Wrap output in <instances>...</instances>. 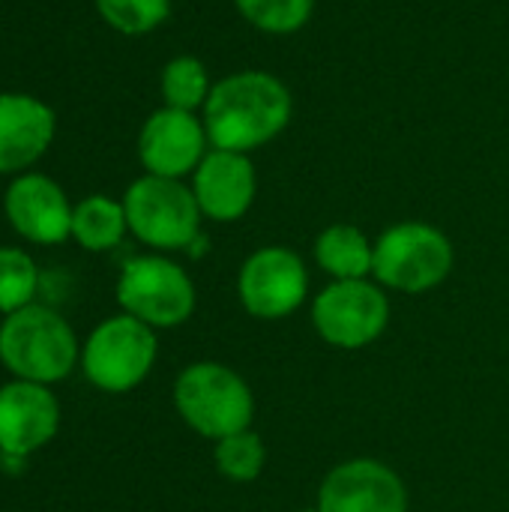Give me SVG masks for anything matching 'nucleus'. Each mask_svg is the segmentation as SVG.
Wrapping results in <instances>:
<instances>
[{"mask_svg":"<svg viewBox=\"0 0 509 512\" xmlns=\"http://www.w3.org/2000/svg\"><path fill=\"white\" fill-rule=\"evenodd\" d=\"M294 117L288 84L267 69H240L219 81L201 108V120L216 150L252 153L276 141Z\"/></svg>","mask_w":509,"mask_h":512,"instance_id":"1","label":"nucleus"},{"mask_svg":"<svg viewBox=\"0 0 509 512\" xmlns=\"http://www.w3.org/2000/svg\"><path fill=\"white\" fill-rule=\"evenodd\" d=\"M78 360L72 327L45 306H24L6 315L0 327V363L18 378L33 384L63 381Z\"/></svg>","mask_w":509,"mask_h":512,"instance_id":"2","label":"nucleus"},{"mask_svg":"<svg viewBox=\"0 0 509 512\" xmlns=\"http://www.w3.org/2000/svg\"><path fill=\"white\" fill-rule=\"evenodd\" d=\"M174 405L189 429L213 441L249 429L255 417L249 384L222 363L186 366L174 384Z\"/></svg>","mask_w":509,"mask_h":512,"instance_id":"3","label":"nucleus"},{"mask_svg":"<svg viewBox=\"0 0 509 512\" xmlns=\"http://www.w3.org/2000/svg\"><path fill=\"white\" fill-rule=\"evenodd\" d=\"M123 210L129 231L153 249H189L201 237L204 216L183 180L144 174L126 189Z\"/></svg>","mask_w":509,"mask_h":512,"instance_id":"4","label":"nucleus"},{"mask_svg":"<svg viewBox=\"0 0 509 512\" xmlns=\"http://www.w3.org/2000/svg\"><path fill=\"white\" fill-rule=\"evenodd\" d=\"M453 270L450 237L429 222H399L390 225L375 240L372 276L405 294H423L438 288Z\"/></svg>","mask_w":509,"mask_h":512,"instance_id":"5","label":"nucleus"},{"mask_svg":"<svg viewBox=\"0 0 509 512\" xmlns=\"http://www.w3.org/2000/svg\"><path fill=\"white\" fill-rule=\"evenodd\" d=\"M156 360L153 327L132 315H117L102 321L81 354L84 375L105 393H126L138 387Z\"/></svg>","mask_w":509,"mask_h":512,"instance_id":"6","label":"nucleus"},{"mask_svg":"<svg viewBox=\"0 0 509 512\" xmlns=\"http://www.w3.org/2000/svg\"><path fill=\"white\" fill-rule=\"evenodd\" d=\"M117 300L147 327H177L195 312V285L171 258L144 255L123 267Z\"/></svg>","mask_w":509,"mask_h":512,"instance_id":"7","label":"nucleus"},{"mask_svg":"<svg viewBox=\"0 0 509 512\" xmlns=\"http://www.w3.org/2000/svg\"><path fill=\"white\" fill-rule=\"evenodd\" d=\"M390 321V300L387 294L366 282L348 279L327 285L312 306V324L318 336L342 351H357L372 345Z\"/></svg>","mask_w":509,"mask_h":512,"instance_id":"8","label":"nucleus"},{"mask_svg":"<svg viewBox=\"0 0 509 512\" xmlns=\"http://www.w3.org/2000/svg\"><path fill=\"white\" fill-rule=\"evenodd\" d=\"M237 294L249 315L264 321L285 318L300 309L309 294L306 264L285 246H264L243 261Z\"/></svg>","mask_w":509,"mask_h":512,"instance_id":"9","label":"nucleus"},{"mask_svg":"<svg viewBox=\"0 0 509 512\" xmlns=\"http://www.w3.org/2000/svg\"><path fill=\"white\" fill-rule=\"evenodd\" d=\"M210 153V138L201 114L156 108L138 132V159L147 174L183 180L195 174L201 159Z\"/></svg>","mask_w":509,"mask_h":512,"instance_id":"10","label":"nucleus"},{"mask_svg":"<svg viewBox=\"0 0 509 512\" xmlns=\"http://www.w3.org/2000/svg\"><path fill=\"white\" fill-rule=\"evenodd\" d=\"M321 512H408L402 477L378 459H351L336 465L318 492Z\"/></svg>","mask_w":509,"mask_h":512,"instance_id":"11","label":"nucleus"},{"mask_svg":"<svg viewBox=\"0 0 509 512\" xmlns=\"http://www.w3.org/2000/svg\"><path fill=\"white\" fill-rule=\"evenodd\" d=\"M192 192L201 207V216L213 222L243 219L258 192V174L249 153L210 147V153L192 174Z\"/></svg>","mask_w":509,"mask_h":512,"instance_id":"12","label":"nucleus"},{"mask_svg":"<svg viewBox=\"0 0 509 512\" xmlns=\"http://www.w3.org/2000/svg\"><path fill=\"white\" fill-rule=\"evenodd\" d=\"M3 210L9 225L30 243H63L72 237V210L66 192L45 174H21L9 183Z\"/></svg>","mask_w":509,"mask_h":512,"instance_id":"13","label":"nucleus"},{"mask_svg":"<svg viewBox=\"0 0 509 512\" xmlns=\"http://www.w3.org/2000/svg\"><path fill=\"white\" fill-rule=\"evenodd\" d=\"M60 426V405L45 384L12 381L0 387V453L24 459L45 447Z\"/></svg>","mask_w":509,"mask_h":512,"instance_id":"14","label":"nucleus"},{"mask_svg":"<svg viewBox=\"0 0 509 512\" xmlns=\"http://www.w3.org/2000/svg\"><path fill=\"white\" fill-rule=\"evenodd\" d=\"M54 111L27 93H0V174L30 168L54 138Z\"/></svg>","mask_w":509,"mask_h":512,"instance_id":"15","label":"nucleus"},{"mask_svg":"<svg viewBox=\"0 0 509 512\" xmlns=\"http://www.w3.org/2000/svg\"><path fill=\"white\" fill-rule=\"evenodd\" d=\"M315 261L333 282L366 279L375 264V243L357 225H330L315 237Z\"/></svg>","mask_w":509,"mask_h":512,"instance_id":"16","label":"nucleus"},{"mask_svg":"<svg viewBox=\"0 0 509 512\" xmlns=\"http://www.w3.org/2000/svg\"><path fill=\"white\" fill-rule=\"evenodd\" d=\"M126 231H129V222H126L123 201L90 195L72 210V237L90 252L114 249Z\"/></svg>","mask_w":509,"mask_h":512,"instance_id":"17","label":"nucleus"},{"mask_svg":"<svg viewBox=\"0 0 509 512\" xmlns=\"http://www.w3.org/2000/svg\"><path fill=\"white\" fill-rule=\"evenodd\" d=\"M210 90H213V81H210V72H207L204 60H198L192 54H180V57H171L162 66L159 93H162V102L168 108L198 114L204 108Z\"/></svg>","mask_w":509,"mask_h":512,"instance_id":"18","label":"nucleus"},{"mask_svg":"<svg viewBox=\"0 0 509 512\" xmlns=\"http://www.w3.org/2000/svg\"><path fill=\"white\" fill-rule=\"evenodd\" d=\"M246 24L270 36H291L303 30L315 12V0H234Z\"/></svg>","mask_w":509,"mask_h":512,"instance_id":"19","label":"nucleus"},{"mask_svg":"<svg viewBox=\"0 0 509 512\" xmlns=\"http://www.w3.org/2000/svg\"><path fill=\"white\" fill-rule=\"evenodd\" d=\"M264 462H267L264 441L252 429H243L216 441V468L234 483L258 480L264 471Z\"/></svg>","mask_w":509,"mask_h":512,"instance_id":"20","label":"nucleus"},{"mask_svg":"<svg viewBox=\"0 0 509 512\" xmlns=\"http://www.w3.org/2000/svg\"><path fill=\"white\" fill-rule=\"evenodd\" d=\"M39 285V270L33 258L21 249L0 246V312L12 315L30 306Z\"/></svg>","mask_w":509,"mask_h":512,"instance_id":"21","label":"nucleus"},{"mask_svg":"<svg viewBox=\"0 0 509 512\" xmlns=\"http://www.w3.org/2000/svg\"><path fill=\"white\" fill-rule=\"evenodd\" d=\"M96 9L117 33L144 36L168 18L171 0H96Z\"/></svg>","mask_w":509,"mask_h":512,"instance_id":"22","label":"nucleus"},{"mask_svg":"<svg viewBox=\"0 0 509 512\" xmlns=\"http://www.w3.org/2000/svg\"><path fill=\"white\" fill-rule=\"evenodd\" d=\"M300 512H321V510H318V507H315V510H300Z\"/></svg>","mask_w":509,"mask_h":512,"instance_id":"23","label":"nucleus"}]
</instances>
